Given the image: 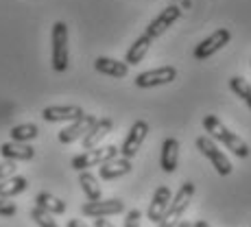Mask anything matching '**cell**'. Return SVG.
<instances>
[{
    "instance_id": "1",
    "label": "cell",
    "mask_w": 251,
    "mask_h": 227,
    "mask_svg": "<svg viewBox=\"0 0 251 227\" xmlns=\"http://www.w3.org/2000/svg\"><path fill=\"white\" fill-rule=\"evenodd\" d=\"M203 127H205L207 136H210L212 140H219L221 144H225V147H227L236 157H249V144L245 142L238 133L229 131V129L225 127L219 118H216V116H205Z\"/></svg>"
},
{
    "instance_id": "2",
    "label": "cell",
    "mask_w": 251,
    "mask_h": 227,
    "mask_svg": "<svg viewBox=\"0 0 251 227\" xmlns=\"http://www.w3.org/2000/svg\"><path fill=\"white\" fill-rule=\"evenodd\" d=\"M192 197H195V183L183 181L181 188L177 190V195L171 199L166 214L162 216V221L157 223V227H177V223H179L181 216H183V212H186L188 205H190Z\"/></svg>"
},
{
    "instance_id": "3",
    "label": "cell",
    "mask_w": 251,
    "mask_h": 227,
    "mask_svg": "<svg viewBox=\"0 0 251 227\" xmlns=\"http://www.w3.org/2000/svg\"><path fill=\"white\" fill-rule=\"evenodd\" d=\"M68 26L66 22H55L52 24V70H68Z\"/></svg>"
},
{
    "instance_id": "4",
    "label": "cell",
    "mask_w": 251,
    "mask_h": 227,
    "mask_svg": "<svg viewBox=\"0 0 251 227\" xmlns=\"http://www.w3.org/2000/svg\"><path fill=\"white\" fill-rule=\"evenodd\" d=\"M114 157H118V147H114V144H109V147H96V149L81 153V155L72 157V168L83 173V171H90L92 166H100V164L109 162Z\"/></svg>"
},
{
    "instance_id": "5",
    "label": "cell",
    "mask_w": 251,
    "mask_h": 227,
    "mask_svg": "<svg viewBox=\"0 0 251 227\" xmlns=\"http://www.w3.org/2000/svg\"><path fill=\"white\" fill-rule=\"evenodd\" d=\"M197 149H199L203 155L212 162V166H214V171L219 173L221 177H227L231 171H234V166H231L229 157L225 155L223 151H221L219 147H216V142L212 140L210 136H199L197 138Z\"/></svg>"
},
{
    "instance_id": "6",
    "label": "cell",
    "mask_w": 251,
    "mask_h": 227,
    "mask_svg": "<svg viewBox=\"0 0 251 227\" xmlns=\"http://www.w3.org/2000/svg\"><path fill=\"white\" fill-rule=\"evenodd\" d=\"M147 136H149V123L147 120H136V123L131 125V129H129L123 147L118 149V155L127 157V159L136 157V153L140 151V147H142V142L147 140Z\"/></svg>"
},
{
    "instance_id": "7",
    "label": "cell",
    "mask_w": 251,
    "mask_h": 227,
    "mask_svg": "<svg viewBox=\"0 0 251 227\" xmlns=\"http://www.w3.org/2000/svg\"><path fill=\"white\" fill-rule=\"evenodd\" d=\"M229 40H231V33L227 31V28H216L212 35H207L205 40L201 42V44H197L195 59H199V61L210 59V57L216 55V52H219L225 44H229Z\"/></svg>"
},
{
    "instance_id": "8",
    "label": "cell",
    "mask_w": 251,
    "mask_h": 227,
    "mask_svg": "<svg viewBox=\"0 0 251 227\" xmlns=\"http://www.w3.org/2000/svg\"><path fill=\"white\" fill-rule=\"evenodd\" d=\"M177 79V68L175 66H162V68H153L147 72H140L136 76L138 88H157V85H168Z\"/></svg>"
},
{
    "instance_id": "9",
    "label": "cell",
    "mask_w": 251,
    "mask_h": 227,
    "mask_svg": "<svg viewBox=\"0 0 251 227\" xmlns=\"http://www.w3.org/2000/svg\"><path fill=\"white\" fill-rule=\"evenodd\" d=\"M179 18H181V9L177 7V4H171V7L162 9V13L157 18H153V20L149 22L144 35H149L151 40H157V37L164 35V33H166L168 28L173 26V24L179 20Z\"/></svg>"
},
{
    "instance_id": "10",
    "label": "cell",
    "mask_w": 251,
    "mask_h": 227,
    "mask_svg": "<svg viewBox=\"0 0 251 227\" xmlns=\"http://www.w3.org/2000/svg\"><path fill=\"white\" fill-rule=\"evenodd\" d=\"M125 212V203L120 199H100V201H88L81 205V214L90 219H107V216Z\"/></svg>"
},
{
    "instance_id": "11",
    "label": "cell",
    "mask_w": 251,
    "mask_h": 227,
    "mask_svg": "<svg viewBox=\"0 0 251 227\" xmlns=\"http://www.w3.org/2000/svg\"><path fill=\"white\" fill-rule=\"evenodd\" d=\"M85 112L79 105H50V107L42 109V118L46 123H75Z\"/></svg>"
},
{
    "instance_id": "12",
    "label": "cell",
    "mask_w": 251,
    "mask_h": 227,
    "mask_svg": "<svg viewBox=\"0 0 251 227\" xmlns=\"http://www.w3.org/2000/svg\"><path fill=\"white\" fill-rule=\"evenodd\" d=\"M94 123H96L94 116H92V114H83L79 120H75V123L68 125L66 129H61L59 136H57V140H59L61 144H72V142H76V140L83 138L85 133L90 131Z\"/></svg>"
},
{
    "instance_id": "13",
    "label": "cell",
    "mask_w": 251,
    "mask_h": 227,
    "mask_svg": "<svg viewBox=\"0 0 251 227\" xmlns=\"http://www.w3.org/2000/svg\"><path fill=\"white\" fill-rule=\"evenodd\" d=\"M171 199H173V192H171V188L168 186H160L155 190V195H153V199H151V203H149V210H147V219L151 221V223H160L162 221V216L166 214V210H168V203H171Z\"/></svg>"
},
{
    "instance_id": "14",
    "label": "cell",
    "mask_w": 251,
    "mask_h": 227,
    "mask_svg": "<svg viewBox=\"0 0 251 227\" xmlns=\"http://www.w3.org/2000/svg\"><path fill=\"white\" fill-rule=\"evenodd\" d=\"M114 123L109 118H96V123L92 125V129L83 136V149L90 151V149H96L105 138L112 133Z\"/></svg>"
},
{
    "instance_id": "15",
    "label": "cell",
    "mask_w": 251,
    "mask_h": 227,
    "mask_svg": "<svg viewBox=\"0 0 251 227\" xmlns=\"http://www.w3.org/2000/svg\"><path fill=\"white\" fill-rule=\"evenodd\" d=\"M131 159H127V157H114V159H109V162H105V164H100L99 166V175H100V179H105V181H112V179H118V177H125V175H129L131 173Z\"/></svg>"
},
{
    "instance_id": "16",
    "label": "cell",
    "mask_w": 251,
    "mask_h": 227,
    "mask_svg": "<svg viewBox=\"0 0 251 227\" xmlns=\"http://www.w3.org/2000/svg\"><path fill=\"white\" fill-rule=\"evenodd\" d=\"M0 155L4 159H11V162H28L35 157V149L22 142H4L0 147Z\"/></svg>"
},
{
    "instance_id": "17",
    "label": "cell",
    "mask_w": 251,
    "mask_h": 227,
    "mask_svg": "<svg viewBox=\"0 0 251 227\" xmlns=\"http://www.w3.org/2000/svg\"><path fill=\"white\" fill-rule=\"evenodd\" d=\"M94 70L100 72V75H107V76H114V79H125L129 75V66L125 61H118V59H112V57H99L94 61Z\"/></svg>"
},
{
    "instance_id": "18",
    "label": "cell",
    "mask_w": 251,
    "mask_h": 227,
    "mask_svg": "<svg viewBox=\"0 0 251 227\" xmlns=\"http://www.w3.org/2000/svg\"><path fill=\"white\" fill-rule=\"evenodd\" d=\"M162 171L164 173H175L177 171V164H179V142L175 138H166L162 144Z\"/></svg>"
},
{
    "instance_id": "19",
    "label": "cell",
    "mask_w": 251,
    "mask_h": 227,
    "mask_svg": "<svg viewBox=\"0 0 251 227\" xmlns=\"http://www.w3.org/2000/svg\"><path fill=\"white\" fill-rule=\"evenodd\" d=\"M153 44V40L149 35H140L136 42H133L131 46H129V50H127V57H125V64L127 66H138L140 61L147 57V52H149V48H151Z\"/></svg>"
},
{
    "instance_id": "20",
    "label": "cell",
    "mask_w": 251,
    "mask_h": 227,
    "mask_svg": "<svg viewBox=\"0 0 251 227\" xmlns=\"http://www.w3.org/2000/svg\"><path fill=\"white\" fill-rule=\"evenodd\" d=\"M28 188V179L22 175H11L0 183V199H11V197L22 195Z\"/></svg>"
},
{
    "instance_id": "21",
    "label": "cell",
    "mask_w": 251,
    "mask_h": 227,
    "mask_svg": "<svg viewBox=\"0 0 251 227\" xmlns=\"http://www.w3.org/2000/svg\"><path fill=\"white\" fill-rule=\"evenodd\" d=\"M35 207L48 212V214H64L66 212V203L61 199H57L50 192H37L35 195Z\"/></svg>"
},
{
    "instance_id": "22",
    "label": "cell",
    "mask_w": 251,
    "mask_h": 227,
    "mask_svg": "<svg viewBox=\"0 0 251 227\" xmlns=\"http://www.w3.org/2000/svg\"><path fill=\"white\" fill-rule=\"evenodd\" d=\"M79 183H81V190L88 197V201H100V195H103V192H100V183L90 171L79 173Z\"/></svg>"
},
{
    "instance_id": "23",
    "label": "cell",
    "mask_w": 251,
    "mask_h": 227,
    "mask_svg": "<svg viewBox=\"0 0 251 227\" xmlns=\"http://www.w3.org/2000/svg\"><path fill=\"white\" fill-rule=\"evenodd\" d=\"M11 142H31V140H35L37 136H40V129H37V125L33 123H24V125H16V127L11 129Z\"/></svg>"
},
{
    "instance_id": "24",
    "label": "cell",
    "mask_w": 251,
    "mask_h": 227,
    "mask_svg": "<svg viewBox=\"0 0 251 227\" xmlns=\"http://www.w3.org/2000/svg\"><path fill=\"white\" fill-rule=\"evenodd\" d=\"M229 90L234 92L238 99H243L247 103V107L251 109V83L245 76H231L229 79Z\"/></svg>"
},
{
    "instance_id": "25",
    "label": "cell",
    "mask_w": 251,
    "mask_h": 227,
    "mask_svg": "<svg viewBox=\"0 0 251 227\" xmlns=\"http://www.w3.org/2000/svg\"><path fill=\"white\" fill-rule=\"evenodd\" d=\"M31 219L35 221V225H40V227H59V225H57V221L52 219V214L40 210V207H33V210H31Z\"/></svg>"
},
{
    "instance_id": "26",
    "label": "cell",
    "mask_w": 251,
    "mask_h": 227,
    "mask_svg": "<svg viewBox=\"0 0 251 227\" xmlns=\"http://www.w3.org/2000/svg\"><path fill=\"white\" fill-rule=\"evenodd\" d=\"M13 173H16V162H11V159H4V162L0 164V183L7 179V177H11Z\"/></svg>"
},
{
    "instance_id": "27",
    "label": "cell",
    "mask_w": 251,
    "mask_h": 227,
    "mask_svg": "<svg viewBox=\"0 0 251 227\" xmlns=\"http://www.w3.org/2000/svg\"><path fill=\"white\" fill-rule=\"evenodd\" d=\"M140 221H142V212L140 210H131L125 216V227H140Z\"/></svg>"
},
{
    "instance_id": "28",
    "label": "cell",
    "mask_w": 251,
    "mask_h": 227,
    "mask_svg": "<svg viewBox=\"0 0 251 227\" xmlns=\"http://www.w3.org/2000/svg\"><path fill=\"white\" fill-rule=\"evenodd\" d=\"M16 212H18L16 203H11V201H7V199H0V216L9 219V216H13Z\"/></svg>"
},
{
    "instance_id": "29",
    "label": "cell",
    "mask_w": 251,
    "mask_h": 227,
    "mask_svg": "<svg viewBox=\"0 0 251 227\" xmlns=\"http://www.w3.org/2000/svg\"><path fill=\"white\" fill-rule=\"evenodd\" d=\"M94 227H114L107 219H94Z\"/></svg>"
},
{
    "instance_id": "30",
    "label": "cell",
    "mask_w": 251,
    "mask_h": 227,
    "mask_svg": "<svg viewBox=\"0 0 251 227\" xmlns=\"http://www.w3.org/2000/svg\"><path fill=\"white\" fill-rule=\"evenodd\" d=\"M68 227H88L83 223V221H79V219H70L68 221Z\"/></svg>"
},
{
    "instance_id": "31",
    "label": "cell",
    "mask_w": 251,
    "mask_h": 227,
    "mask_svg": "<svg viewBox=\"0 0 251 227\" xmlns=\"http://www.w3.org/2000/svg\"><path fill=\"white\" fill-rule=\"evenodd\" d=\"M192 227H212V225L207 223V221L201 219V221H197V223H192Z\"/></svg>"
},
{
    "instance_id": "32",
    "label": "cell",
    "mask_w": 251,
    "mask_h": 227,
    "mask_svg": "<svg viewBox=\"0 0 251 227\" xmlns=\"http://www.w3.org/2000/svg\"><path fill=\"white\" fill-rule=\"evenodd\" d=\"M177 227H192V223H188V221H179V223H177Z\"/></svg>"
}]
</instances>
